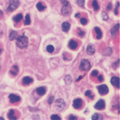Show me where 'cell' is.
Instances as JSON below:
<instances>
[{"label":"cell","instance_id":"15","mask_svg":"<svg viewBox=\"0 0 120 120\" xmlns=\"http://www.w3.org/2000/svg\"><path fill=\"white\" fill-rule=\"evenodd\" d=\"M95 52V47L93 46L92 45H88L86 47V53L89 54V55H93Z\"/></svg>","mask_w":120,"mask_h":120},{"label":"cell","instance_id":"43","mask_svg":"<svg viewBox=\"0 0 120 120\" xmlns=\"http://www.w3.org/2000/svg\"><path fill=\"white\" fill-rule=\"evenodd\" d=\"M82 78H83V76H82V75H80V77H79V78H78V79L76 80V82H78V81L80 80H81V79H82Z\"/></svg>","mask_w":120,"mask_h":120},{"label":"cell","instance_id":"21","mask_svg":"<svg viewBox=\"0 0 120 120\" xmlns=\"http://www.w3.org/2000/svg\"><path fill=\"white\" fill-rule=\"evenodd\" d=\"M14 113H15V111L12 109L9 111V112L8 114V118H9L10 120H17V117L14 116Z\"/></svg>","mask_w":120,"mask_h":120},{"label":"cell","instance_id":"27","mask_svg":"<svg viewBox=\"0 0 120 120\" xmlns=\"http://www.w3.org/2000/svg\"><path fill=\"white\" fill-rule=\"evenodd\" d=\"M46 50L47 51V52H49V53H53L54 51V47L52 45H49L47 47Z\"/></svg>","mask_w":120,"mask_h":120},{"label":"cell","instance_id":"6","mask_svg":"<svg viewBox=\"0 0 120 120\" xmlns=\"http://www.w3.org/2000/svg\"><path fill=\"white\" fill-rule=\"evenodd\" d=\"M71 12V7L70 6L69 4H68L67 6H63L61 9V13L63 16L69 15Z\"/></svg>","mask_w":120,"mask_h":120},{"label":"cell","instance_id":"2","mask_svg":"<svg viewBox=\"0 0 120 120\" xmlns=\"http://www.w3.org/2000/svg\"><path fill=\"white\" fill-rule=\"evenodd\" d=\"M91 67V63L89 62V60L87 59H83L81 60V63H80V69L81 71H89Z\"/></svg>","mask_w":120,"mask_h":120},{"label":"cell","instance_id":"42","mask_svg":"<svg viewBox=\"0 0 120 120\" xmlns=\"http://www.w3.org/2000/svg\"><path fill=\"white\" fill-rule=\"evenodd\" d=\"M112 9V4L111 3H109L108 6H107V10H110Z\"/></svg>","mask_w":120,"mask_h":120},{"label":"cell","instance_id":"14","mask_svg":"<svg viewBox=\"0 0 120 120\" xmlns=\"http://www.w3.org/2000/svg\"><path fill=\"white\" fill-rule=\"evenodd\" d=\"M37 93L39 95H43L46 93V87L45 86H40L37 89Z\"/></svg>","mask_w":120,"mask_h":120},{"label":"cell","instance_id":"36","mask_svg":"<svg viewBox=\"0 0 120 120\" xmlns=\"http://www.w3.org/2000/svg\"><path fill=\"white\" fill-rule=\"evenodd\" d=\"M120 7V3L119 2H117L116 4V6H115V15H117L118 14V10H117V8Z\"/></svg>","mask_w":120,"mask_h":120},{"label":"cell","instance_id":"10","mask_svg":"<svg viewBox=\"0 0 120 120\" xmlns=\"http://www.w3.org/2000/svg\"><path fill=\"white\" fill-rule=\"evenodd\" d=\"M111 82L112 85L120 89V78L118 77H112L111 80Z\"/></svg>","mask_w":120,"mask_h":120},{"label":"cell","instance_id":"26","mask_svg":"<svg viewBox=\"0 0 120 120\" xmlns=\"http://www.w3.org/2000/svg\"><path fill=\"white\" fill-rule=\"evenodd\" d=\"M65 82L66 84H70L72 82V79L70 77V75H66L65 78Z\"/></svg>","mask_w":120,"mask_h":120},{"label":"cell","instance_id":"24","mask_svg":"<svg viewBox=\"0 0 120 120\" xmlns=\"http://www.w3.org/2000/svg\"><path fill=\"white\" fill-rule=\"evenodd\" d=\"M37 9L39 11H43V10H45V6H43V5L42 4V3H41V2H38V3L37 4Z\"/></svg>","mask_w":120,"mask_h":120},{"label":"cell","instance_id":"5","mask_svg":"<svg viewBox=\"0 0 120 120\" xmlns=\"http://www.w3.org/2000/svg\"><path fill=\"white\" fill-rule=\"evenodd\" d=\"M97 88H98V92L100 93V94L102 95H106V94L109 93V87H108L106 84L100 85V86H98Z\"/></svg>","mask_w":120,"mask_h":120},{"label":"cell","instance_id":"19","mask_svg":"<svg viewBox=\"0 0 120 120\" xmlns=\"http://www.w3.org/2000/svg\"><path fill=\"white\" fill-rule=\"evenodd\" d=\"M17 38V32L16 31H12L9 35L10 41H13Z\"/></svg>","mask_w":120,"mask_h":120},{"label":"cell","instance_id":"45","mask_svg":"<svg viewBox=\"0 0 120 120\" xmlns=\"http://www.w3.org/2000/svg\"><path fill=\"white\" fill-rule=\"evenodd\" d=\"M2 52V49H0V54H1V53Z\"/></svg>","mask_w":120,"mask_h":120},{"label":"cell","instance_id":"28","mask_svg":"<svg viewBox=\"0 0 120 120\" xmlns=\"http://www.w3.org/2000/svg\"><path fill=\"white\" fill-rule=\"evenodd\" d=\"M91 94H92V93H91V91L90 90H88V91H86L85 92V96L89 97V98H90L91 100H93V99L94 98V95H91Z\"/></svg>","mask_w":120,"mask_h":120},{"label":"cell","instance_id":"29","mask_svg":"<svg viewBox=\"0 0 120 120\" xmlns=\"http://www.w3.org/2000/svg\"><path fill=\"white\" fill-rule=\"evenodd\" d=\"M112 53V49L111 48H107L104 52V54L105 56H110Z\"/></svg>","mask_w":120,"mask_h":120},{"label":"cell","instance_id":"32","mask_svg":"<svg viewBox=\"0 0 120 120\" xmlns=\"http://www.w3.org/2000/svg\"><path fill=\"white\" fill-rule=\"evenodd\" d=\"M102 17L103 19V20L104 21H106L108 19H109V16L107 15V14L105 12H103L102 13Z\"/></svg>","mask_w":120,"mask_h":120},{"label":"cell","instance_id":"41","mask_svg":"<svg viewBox=\"0 0 120 120\" xmlns=\"http://www.w3.org/2000/svg\"><path fill=\"white\" fill-rule=\"evenodd\" d=\"M98 80H99L100 82H102V81L104 80V78H103V76H102V75H98Z\"/></svg>","mask_w":120,"mask_h":120},{"label":"cell","instance_id":"39","mask_svg":"<svg viewBox=\"0 0 120 120\" xmlns=\"http://www.w3.org/2000/svg\"><path fill=\"white\" fill-rule=\"evenodd\" d=\"M77 119H78V117L76 116H74V115H70L69 117V120H76Z\"/></svg>","mask_w":120,"mask_h":120},{"label":"cell","instance_id":"31","mask_svg":"<svg viewBox=\"0 0 120 120\" xmlns=\"http://www.w3.org/2000/svg\"><path fill=\"white\" fill-rule=\"evenodd\" d=\"M77 4L80 7H83L84 5V0H77Z\"/></svg>","mask_w":120,"mask_h":120},{"label":"cell","instance_id":"23","mask_svg":"<svg viewBox=\"0 0 120 120\" xmlns=\"http://www.w3.org/2000/svg\"><path fill=\"white\" fill-rule=\"evenodd\" d=\"M30 23H31L30 16V15H29V14H28V15H26V16L25 21H24V24L27 26V25H30Z\"/></svg>","mask_w":120,"mask_h":120},{"label":"cell","instance_id":"12","mask_svg":"<svg viewBox=\"0 0 120 120\" xmlns=\"http://www.w3.org/2000/svg\"><path fill=\"white\" fill-rule=\"evenodd\" d=\"M10 74H12V75H14V76L17 75L18 74V72H19L18 66H17V65H14V66H12V68H11V69H10Z\"/></svg>","mask_w":120,"mask_h":120},{"label":"cell","instance_id":"30","mask_svg":"<svg viewBox=\"0 0 120 120\" xmlns=\"http://www.w3.org/2000/svg\"><path fill=\"white\" fill-rule=\"evenodd\" d=\"M51 120H61V118L58 115H55V114H54V115H52V116H51Z\"/></svg>","mask_w":120,"mask_h":120},{"label":"cell","instance_id":"1","mask_svg":"<svg viewBox=\"0 0 120 120\" xmlns=\"http://www.w3.org/2000/svg\"><path fill=\"white\" fill-rule=\"evenodd\" d=\"M16 44L17 47L21 49H23L27 47L28 45V37L25 35L19 36L17 38V42Z\"/></svg>","mask_w":120,"mask_h":120},{"label":"cell","instance_id":"33","mask_svg":"<svg viewBox=\"0 0 120 120\" xmlns=\"http://www.w3.org/2000/svg\"><path fill=\"white\" fill-rule=\"evenodd\" d=\"M87 22H88V21H87V19L86 18L82 17V18L80 19V23H81L82 25H83V26L86 25V24L87 23Z\"/></svg>","mask_w":120,"mask_h":120},{"label":"cell","instance_id":"35","mask_svg":"<svg viewBox=\"0 0 120 120\" xmlns=\"http://www.w3.org/2000/svg\"><path fill=\"white\" fill-rule=\"evenodd\" d=\"M78 35L80 36V37H83L85 34V32L84 31H82L80 29H78Z\"/></svg>","mask_w":120,"mask_h":120},{"label":"cell","instance_id":"38","mask_svg":"<svg viewBox=\"0 0 120 120\" xmlns=\"http://www.w3.org/2000/svg\"><path fill=\"white\" fill-rule=\"evenodd\" d=\"M119 63H120V60H118L116 63H115L113 65H112V67H113V68L114 69H116L117 67H118V65H119Z\"/></svg>","mask_w":120,"mask_h":120},{"label":"cell","instance_id":"16","mask_svg":"<svg viewBox=\"0 0 120 120\" xmlns=\"http://www.w3.org/2000/svg\"><path fill=\"white\" fill-rule=\"evenodd\" d=\"M119 29H120V23L116 24L113 28H111V34H112V36H115V35H116V34L117 33V32H118V30H119Z\"/></svg>","mask_w":120,"mask_h":120},{"label":"cell","instance_id":"17","mask_svg":"<svg viewBox=\"0 0 120 120\" xmlns=\"http://www.w3.org/2000/svg\"><path fill=\"white\" fill-rule=\"evenodd\" d=\"M70 27H71L70 23L67 22V21H65L62 24V30H63V31H64L65 32H68L69 30Z\"/></svg>","mask_w":120,"mask_h":120},{"label":"cell","instance_id":"25","mask_svg":"<svg viewBox=\"0 0 120 120\" xmlns=\"http://www.w3.org/2000/svg\"><path fill=\"white\" fill-rule=\"evenodd\" d=\"M102 115L98 114V113H95L92 116V120H102Z\"/></svg>","mask_w":120,"mask_h":120},{"label":"cell","instance_id":"22","mask_svg":"<svg viewBox=\"0 0 120 120\" xmlns=\"http://www.w3.org/2000/svg\"><path fill=\"white\" fill-rule=\"evenodd\" d=\"M93 9L95 11H98V10L100 9V6H99V5H98V1H96V0H93Z\"/></svg>","mask_w":120,"mask_h":120},{"label":"cell","instance_id":"37","mask_svg":"<svg viewBox=\"0 0 120 120\" xmlns=\"http://www.w3.org/2000/svg\"><path fill=\"white\" fill-rule=\"evenodd\" d=\"M98 75V71L97 70H93L92 72H91V75L93 77H95Z\"/></svg>","mask_w":120,"mask_h":120},{"label":"cell","instance_id":"20","mask_svg":"<svg viewBox=\"0 0 120 120\" xmlns=\"http://www.w3.org/2000/svg\"><path fill=\"white\" fill-rule=\"evenodd\" d=\"M22 19H23V15L21 14H18L13 17V21L16 23H19L22 20Z\"/></svg>","mask_w":120,"mask_h":120},{"label":"cell","instance_id":"46","mask_svg":"<svg viewBox=\"0 0 120 120\" xmlns=\"http://www.w3.org/2000/svg\"><path fill=\"white\" fill-rule=\"evenodd\" d=\"M0 120H4V118H3V117H0Z\"/></svg>","mask_w":120,"mask_h":120},{"label":"cell","instance_id":"9","mask_svg":"<svg viewBox=\"0 0 120 120\" xmlns=\"http://www.w3.org/2000/svg\"><path fill=\"white\" fill-rule=\"evenodd\" d=\"M9 99L11 103H16L21 100V98L15 94H10L9 95Z\"/></svg>","mask_w":120,"mask_h":120},{"label":"cell","instance_id":"40","mask_svg":"<svg viewBox=\"0 0 120 120\" xmlns=\"http://www.w3.org/2000/svg\"><path fill=\"white\" fill-rule=\"evenodd\" d=\"M61 3H62L63 6H67V5L69 4V3L68 1H67V0H63V1H61Z\"/></svg>","mask_w":120,"mask_h":120},{"label":"cell","instance_id":"8","mask_svg":"<svg viewBox=\"0 0 120 120\" xmlns=\"http://www.w3.org/2000/svg\"><path fill=\"white\" fill-rule=\"evenodd\" d=\"M95 109L97 110H102L105 108V102L104 100H100L94 106Z\"/></svg>","mask_w":120,"mask_h":120},{"label":"cell","instance_id":"7","mask_svg":"<svg viewBox=\"0 0 120 120\" xmlns=\"http://www.w3.org/2000/svg\"><path fill=\"white\" fill-rule=\"evenodd\" d=\"M82 100L80 98H77L74 100L73 102V106L75 109H79L82 107Z\"/></svg>","mask_w":120,"mask_h":120},{"label":"cell","instance_id":"13","mask_svg":"<svg viewBox=\"0 0 120 120\" xmlns=\"http://www.w3.org/2000/svg\"><path fill=\"white\" fill-rule=\"evenodd\" d=\"M78 43L76 42V41H75L74 40H71L70 41H69V47L71 49H75L77 47H78Z\"/></svg>","mask_w":120,"mask_h":120},{"label":"cell","instance_id":"34","mask_svg":"<svg viewBox=\"0 0 120 120\" xmlns=\"http://www.w3.org/2000/svg\"><path fill=\"white\" fill-rule=\"evenodd\" d=\"M54 96H51V97L49 98V99L47 100V102H48L49 104H52V102H54Z\"/></svg>","mask_w":120,"mask_h":120},{"label":"cell","instance_id":"47","mask_svg":"<svg viewBox=\"0 0 120 120\" xmlns=\"http://www.w3.org/2000/svg\"><path fill=\"white\" fill-rule=\"evenodd\" d=\"M0 69H1V65H0Z\"/></svg>","mask_w":120,"mask_h":120},{"label":"cell","instance_id":"44","mask_svg":"<svg viewBox=\"0 0 120 120\" xmlns=\"http://www.w3.org/2000/svg\"><path fill=\"white\" fill-rule=\"evenodd\" d=\"M80 13H77V14L75 15V17L76 18H79V17H80Z\"/></svg>","mask_w":120,"mask_h":120},{"label":"cell","instance_id":"18","mask_svg":"<svg viewBox=\"0 0 120 120\" xmlns=\"http://www.w3.org/2000/svg\"><path fill=\"white\" fill-rule=\"evenodd\" d=\"M94 30H95V32L97 34V36H96L97 39H100L102 37V31H101V30L98 27H95V28H94Z\"/></svg>","mask_w":120,"mask_h":120},{"label":"cell","instance_id":"4","mask_svg":"<svg viewBox=\"0 0 120 120\" xmlns=\"http://www.w3.org/2000/svg\"><path fill=\"white\" fill-rule=\"evenodd\" d=\"M65 103L63 99H58L56 100V109L58 111H61L65 108Z\"/></svg>","mask_w":120,"mask_h":120},{"label":"cell","instance_id":"11","mask_svg":"<svg viewBox=\"0 0 120 120\" xmlns=\"http://www.w3.org/2000/svg\"><path fill=\"white\" fill-rule=\"evenodd\" d=\"M33 81H34V80L32 78L28 77V76L24 77L23 78V80H22V82H23V84L24 85H28V84H31L32 82H33Z\"/></svg>","mask_w":120,"mask_h":120},{"label":"cell","instance_id":"3","mask_svg":"<svg viewBox=\"0 0 120 120\" xmlns=\"http://www.w3.org/2000/svg\"><path fill=\"white\" fill-rule=\"evenodd\" d=\"M19 6V0H9V6L7 8L8 12H12L15 9H17Z\"/></svg>","mask_w":120,"mask_h":120}]
</instances>
